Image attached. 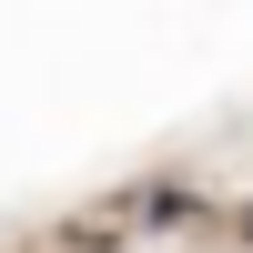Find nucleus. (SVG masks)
Masks as SVG:
<instances>
[]
</instances>
